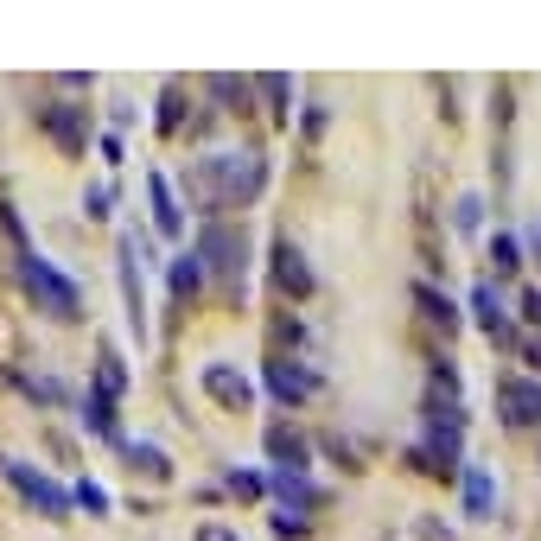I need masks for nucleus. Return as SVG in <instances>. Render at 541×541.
Segmentation results:
<instances>
[{
	"label": "nucleus",
	"instance_id": "f257e3e1",
	"mask_svg": "<svg viewBox=\"0 0 541 541\" xmlns=\"http://www.w3.org/2000/svg\"><path fill=\"white\" fill-rule=\"evenodd\" d=\"M261 185H268V160L261 153H204L185 179V191L204 211H242V204L261 198Z\"/></svg>",
	"mask_w": 541,
	"mask_h": 541
},
{
	"label": "nucleus",
	"instance_id": "f03ea898",
	"mask_svg": "<svg viewBox=\"0 0 541 541\" xmlns=\"http://www.w3.org/2000/svg\"><path fill=\"white\" fill-rule=\"evenodd\" d=\"M20 287H26V300L39 306L51 325H77V319H83V287H77L51 255L26 249V242H20Z\"/></svg>",
	"mask_w": 541,
	"mask_h": 541
},
{
	"label": "nucleus",
	"instance_id": "7ed1b4c3",
	"mask_svg": "<svg viewBox=\"0 0 541 541\" xmlns=\"http://www.w3.org/2000/svg\"><path fill=\"white\" fill-rule=\"evenodd\" d=\"M204 261V274H217L223 287H242V274H249V230L242 223H223V217H211L198 230V249H191Z\"/></svg>",
	"mask_w": 541,
	"mask_h": 541
},
{
	"label": "nucleus",
	"instance_id": "20e7f679",
	"mask_svg": "<svg viewBox=\"0 0 541 541\" xmlns=\"http://www.w3.org/2000/svg\"><path fill=\"white\" fill-rule=\"evenodd\" d=\"M0 478H7L13 491L32 503V510H45V516H71V491H64L58 478H45L39 465H26V459H13V452H7V459H0Z\"/></svg>",
	"mask_w": 541,
	"mask_h": 541
},
{
	"label": "nucleus",
	"instance_id": "39448f33",
	"mask_svg": "<svg viewBox=\"0 0 541 541\" xmlns=\"http://www.w3.org/2000/svg\"><path fill=\"white\" fill-rule=\"evenodd\" d=\"M497 421L510 427V433H522V427H535L541 421V382H529V376H497Z\"/></svg>",
	"mask_w": 541,
	"mask_h": 541
},
{
	"label": "nucleus",
	"instance_id": "423d86ee",
	"mask_svg": "<svg viewBox=\"0 0 541 541\" xmlns=\"http://www.w3.org/2000/svg\"><path fill=\"white\" fill-rule=\"evenodd\" d=\"M198 389L211 395L217 408H230V414H249V408H255V382L242 376L236 363H223V357H217V363H204V370H198Z\"/></svg>",
	"mask_w": 541,
	"mask_h": 541
},
{
	"label": "nucleus",
	"instance_id": "0eeeda50",
	"mask_svg": "<svg viewBox=\"0 0 541 541\" xmlns=\"http://www.w3.org/2000/svg\"><path fill=\"white\" fill-rule=\"evenodd\" d=\"M39 128H45L64 153H83V147H90V109H77V102H45V109H39Z\"/></svg>",
	"mask_w": 541,
	"mask_h": 541
},
{
	"label": "nucleus",
	"instance_id": "6e6552de",
	"mask_svg": "<svg viewBox=\"0 0 541 541\" xmlns=\"http://www.w3.org/2000/svg\"><path fill=\"white\" fill-rule=\"evenodd\" d=\"M274 497L287 503L293 522H300L306 510H325V503H331V491H325V484H312L306 471H274Z\"/></svg>",
	"mask_w": 541,
	"mask_h": 541
},
{
	"label": "nucleus",
	"instance_id": "1a4fd4ad",
	"mask_svg": "<svg viewBox=\"0 0 541 541\" xmlns=\"http://www.w3.org/2000/svg\"><path fill=\"white\" fill-rule=\"evenodd\" d=\"M121 300H128V331L147 344V300H141V261H134V236H121Z\"/></svg>",
	"mask_w": 541,
	"mask_h": 541
},
{
	"label": "nucleus",
	"instance_id": "9d476101",
	"mask_svg": "<svg viewBox=\"0 0 541 541\" xmlns=\"http://www.w3.org/2000/svg\"><path fill=\"white\" fill-rule=\"evenodd\" d=\"M268 389H274V401H306L312 389H319V376L306 370V363H293V357H268Z\"/></svg>",
	"mask_w": 541,
	"mask_h": 541
},
{
	"label": "nucleus",
	"instance_id": "9b49d317",
	"mask_svg": "<svg viewBox=\"0 0 541 541\" xmlns=\"http://www.w3.org/2000/svg\"><path fill=\"white\" fill-rule=\"evenodd\" d=\"M274 287H281L287 300H306L312 293V268H306V255L293 249V242H274Z\"/></svg>",
	"mask_w": 541,
	"mask_h": 541
},
{
	"label": "nucleus",
	"instance_id": "f8f14e48",
	"mask_svg": "<svg viewBox=\"0 0 541 541\" xmlns=\"http://www.w3.org/2000/svg\"><path fill=\"white\" fill-rule=\"evenodd\" d=\"M471 312H478V325L491 331L497 344H516V325H510V312H503V300H497V287H491V281L471 287Z\"/></svg>",
	"mask_w": 541,
	"mask_h": 541
},
{
	"label": "nucleus",
	"instance_id": "ddd939ff",
	"mask_svg": "<svg viewBox=\"0 0 541 541\" xmlns=\"http://www.w3.org/2000/svg\"><path fill=\"white\" fill-rule=\"evenodd\" d=\"M147 191H153V230L160 236H179L185 230V211H179V191H172L166 172H147Z\"/></svg>",
	"mask_w": 541,
	"mask_h": 541
},
{
	"label": "nucleus",
	"instance_id": "4468645a",
	"mask_svg": "<svg viewBox=\"0 0 541 541\" xmlns=\"http://www.w3.org/2000/svg\"><path fill=\"white\" fill-rule=\"evenodd\" d=\"M414 306H421V312H427V325H440V331H446V338H452V331H459V306H452V300H446V293H440V287H427V281H414Z\"/></svg>",
	"mask_w": 541,
	"mask_h": 541
},
{
	"label": "nucleus",
	"instance_id": "2eb2a0df",
	"mask_svg": "<svg viewBox=\"0 0 541 541\" xmlns=\"http://www.w3.org/2000/svg\"><path fill=\"white\" fill-rule=\"evenodd\" d=\"M121 389H128L121 351H115V344H102V357H96V389H90V395H102V401H121Z\"/></svg>",
	"mask_w": 541,
	"mask_h": 541
},
{
	"label": "nucleus",
	"instance_id": "dca6fc26",
	"mask_svg": "<svg viewBox=\"0 0 541 541\" xmlns=\"http://www.w3.org/2000/svg\"><path fill=\"white\" fill-rule=\"evenodd\" d=\"M268 452L281 459V471H306L312 465V452H306V440L293 427H268Z\"/></svg>",
	"mask_w": 541,
	"mask_h": 541
},
{
	"label": "nucleus",
	"instance_id": "f3484780",
	"mask_svg": "<svg viewBox=\"0 0 541 541\" xmlns=\"http://www.w3.org/2000/svg\"><path fill=\"white\" fill-rule=\"evenodd\" d=\"M198 287H204V261L191 255V249H185V255H172V300L185 306V300H191V293H198Z\"/></svg>",
	"mask_w": 541,
	"mask_h": 541
},
{
	"label": "nucleus",
	"instance_id": "a211bd4d",
	"mask_svg": "<svg viewBox=\"0 0 541 541\" xmlns=\"http://www.w3.org/2000/svg\"><path fill=\"white\" fill-rule=\"evenodd\" d=\"M83 427H90L96 440H121V421H115V401H102V395H83Z\"/></svg>",
	"mask_w": 541,
	"mask_h": 541
},
{
	"label": "nucleus",
	"instance_id": "6ab92c4d",
	"mask_svg": "<svg viewBox=\"0 0 541 541\" xmlns=\"http://www.w3.org/2000/svg\"><path fill=\"white\" fill-rule=\"evenodd\" d=\"M491 471L484 465H465V516H491Z\"/></svg>",
	"mask_w": 541,
	"mask_h": 541
},
{
	"label": "nucleus",
	"instance_id": "aec40b11",
	"mask_svg": "<svg viewBox=\"0 0 541 541\" xmlns=\"http://www.w3.org/2000/svg\"><path fill=\"white\" fill-rule=\"evenodd\" d=\"M128 459H134V471H147V478H172V459L153 440H128Z\"/></svg>",
	"mask_w": 541,
	"mask_h": 541
},
{
	"label": "nucleus",
	"instance_id": "412c9836",
	"mask_svg": "<svg viewBox=\"0 0 541 541\" xmlns=\"http://www.w3.org/2000/svg\"><path fill=\"white\" fill-rule=\"evenodd\" d=\"M179 121H185V83H166V96H160V134H179Z\"/></svg>",
	"mask_w": 541,
	"mask_h": 541
},
{
	"label": "nucleus",
	"instance_id": "4be33fe9",
	"mask_svg": "<svg viewBox=\"0 0 541 541\" xmlns=\"http://www.w3.org/2000/svg\"><path fill=\"white\" fill-rule=\"evenodd\" d=\"M491 261H497V274H516V268H522V242H516L510 230H497V236H491Z\"/></svg>",
	"mask_w": 541,
	"mask_h": 541
},
{
	"label": "nucleus",
	"instance_id": "5701e85b",
	"mask_svg": "<svg viewBox=\"0 0 541 541\" xmlns=\"http://www.w3.org/2000/svg\"><path fill=\"white\" fill-rule=\"evenodd\" d=\"M478 223H484V198H478V191H465V198L459 204H452V230H478Z\"/></svg>",
	"mask_w": 541,
	"mask_h": 541
},
{
	"label": "nucleus",
	"instance_id": "b1692460",
	"mask_svg": "<svg viewBox=\"0 0 541 541\" xmlns=\"http://www.w3.org/2000/svg\"><path fill=\"white\" fill-rule=\"evenodd\" d=\"M255 90L274 102V109H268L274 121H287V96H293V83H287V77H255Z\"/></svg>",
	"mask_w": 541,
	"mask_h": 541
},
{
	"label": "nucleus",
	"instance_id": "393cba45",
	"mask_svg": "<svg viewBox=\"0 0 541 541\" xmlns=\"http://www.w3.org/2000/svg\"><path fill=\"white\" fill-rule=\"evenodd\" d=\"M26 382V395H39V401H64V382H51V376H20Z\"/></svg>",
	"mask_w": 541,
	"mask_h": 541
},
{
	"label": "nucleus",
	"instance_id": "a878e982",
	"mask_svg": "<svg viewBox=\"0 0 541 541\" xmlns=\"http://www.w3.org/2000/svg\"><path fill=\"white\" fill-rule=\"evenodd\" d=\"M223 484H230L236 497H261V471H230V478H223Z\"/></svg>",
	"mask_w": 541,
	"mask_h": 541
},
{
	"label": "nucleus",
	"instance_id": "bb28decb",
	"mask_svg": "<svg viewBox=\"0 0 541 541\" xmlns=\"http://www.w3.org/2000/svg\"><path fill=\"white\" fill-rule=\"evenodd\" d=\"M77 503H90V510L102 516V510H109V491H102L96 478H83V484H77Z\"/></svg>",
	"mask_w": 541,
	"mask_h": 541
},
{
	"label": "nucleus",
	"instance_id": "cd10ccee",
	"mask_svg": "<svg viewBox=\"0 0 541 541\" xmlns=\"http://www.w3.org/2000/svg\"><path fill=\"white\" fill-rule=\"evenodd\" d=\"M191 541H242V535L223 529V522H198V535H191Z\"/></svg>",
	"mask_w": 541,
	"mask_h": 541
},
{
	"label": "nucleus",
	"instance_id": "c85d7f7f",
	"mask_svg": "<svg viewBox=\"0 0 541 541\" xmlns=\"http://www.w3.org/2000/svg\"><path fill=\"white\" fill-rule=\"evenodd\" d=\"M522 319L541 325V287H522Z\"/></svg>",
	"mask_w": 541,
	"mask_h": 541
},
{
	"label": "nucleus",
	"instance_id": "c756f323",
	"mask_svg": "<svg viewBox=\"0 0 541 541\" xmlns=\"http://www.w3.org/2000/svg\"><path fill=\"white\" fill-rule=\"evenodd\" d=\"M83 204H90V217H109V185H96V191H90V198H83Z\"/></svg>",
	"mask_w": 541,
	"mask_h": 541
},
{
	"label": "nucleus",
	"instance_id": "7c9ffc66",
	"mask_svg": "<svg viewBox=\"0 0 541 541\" xmlns=\"http://www.w3.org/2000/svg\"><path fill=\"white\" fill-rule=\"evenodd\" d=\"M414 529H421V541H459L452 529H440V522H414Z\"/></svg>",
	"mask_w": 541,
	"mask_h": 541
},
{
	"label": "nucleus",
	"instance_id": "2f4dec72",
	"mask_svg": "<svg viewBox=\"0 0 541 541\" xmlns=\"http://www.w3.org/2000/svg\"><path fill=\"white\" fill-rule=\"evenodd\" d=\"M529 363H535V370H541V338H535V344H529Z\"/></svg>",
	"mask_w": 541,
	"mask_h": 541
}]
</instances>
